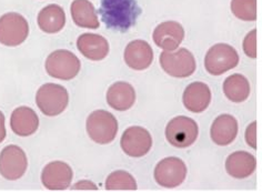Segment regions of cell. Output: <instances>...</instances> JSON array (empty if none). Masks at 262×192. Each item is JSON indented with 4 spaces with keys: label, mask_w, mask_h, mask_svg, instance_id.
Returning <instances> with one entry per match:
<instances>
[{
    "label": "cell",
    "mask_w": 262,
    "mask_h": 192,
    "mask_svg": "<svg viewBox=\"0 0 262 192\" xmlns=\"http://www.w3.org/2000/svg\"><path fill=\"white\" fill-rule=\"evenodd\" d=\"M136 0H101L99 15L107 28L126 32L134 27L141 15Z\"/></svg>",
    "instance_id": "cell-1"
},
{
    "label": "cell",
    "mask_w": 262,
    "mask_h": 192,
    "mask_svg": "<svg viewBox=\"0 0 262 192\" xmlns=\"http://www.w3.org/2000/svg\"><path fill=\"white\" fill-rule=\"evenodd\" d=\"M36 102L43 115L56 117L67 108L69 102L68 91L60 84L46 83L37 91Z\"/></svg>",
    "instance_id": "cell-2"
},
{
    "label": "cell",
    "mask_w": 262,
    "mask_h": 192,
    "mask_svg": "<svg viewBox=\"0 0 262 192\" xmlns=\"http://www.w3.org/2000/svg\"><path fill=\"white\" fill-rule=\"evenodd\" d=\"M86 128L91 140L99 144H107L115 140L118 132V121L110 112L96 110L89 115Z\"/></svg>",
    "instance_id": "cell-3"
},
{
    "label": "cell",
    "mask_w": 262,
    "mask_h": 192,
    "mask_svg": "<svg viewBox=\"0 0 262 192\" xmlns=\"http://www.w3.org/2000/svg\"><path fill=\"white\" fill-rule=\"evenodd\" d=\"M80 60L69 50L59 49L48 56L46 60V70L52 78L60 80H70L80 71Z\"/></svg>",
    "instance_id": "cell-4"
},
{
    "label": "cell",
    "mask_w": 262,
    "mask_h": 192,
    "mask_svg": "<svg viewBox=\"0 0 262 192\" xmlns=\"http://www.w3.org/2000/svg\"><path fill=\"white\" fill-rule=\"evenodd\" d=\"M239 63L237 50L230 45L217 44L208 50L205 58V67L212 76H220L235 68Z\"/></svg>",
    "instance_id": "cell-5"
},
{
    "label": "cell",
    "mask_w": 262,
    "mask_h": 192,
    "mask_svg": "<svg viewBox=\"0 0 262 192\" xmlns=\"http://www.w3.org/2000/svg\"><path fill=\"white\" fill-rule=\"evenodd\" d=\"M198 124L191 118L179 116L173 118L167 124L166 138L168 142L176 148H188L198 138Z\"/></svg>",
    "instance_id": "cell-6"
},
{
    "label": "cell",
    "mask_w": 262,
    "mask_h": 192,
    "mask_svg": "<svg viewBox=\"0 0 262 192\" xmlns=\"http://www.w3.org/2000/svg\"><path fill=\"white\" fill-rule=\"evenodd\" d=\"M160 66L169 76L187 78L195 71V59L189 50L181 48L178 51H163L160 54Z\"/></svg>",
    "instance_id": "cell-7"
},
{
    "label": "cell",
    "mask_w": 262,
    "mask_h": 192,
    "mask_svg": "<svg viewBox=\"0 0 262 192\" xmlns=\"http://www.w3.org/2000/svg\"><path fill=\"white\" fill-rule=\"evenodd\" d=\"M29 35V26L25 17L9 12L0 17V44L8 47L21 45Z\"/></svg>",
    "instance_id": "cell-8"
},
{
    "label": "cell",
    "mask_w": 262,
    "mask_h": 192,
    "mask_svg": "<svg viewBox=\"0 0 262 192\" xmlns=\"http://www.w3.org/2000/svg\"><path fill=\"white\" fill-rule=\"evenodd\" d=\"M155 180L163 188H176L187 177V167L181 159L169 157L163 159L155 168Z\"/></svg>",
    "instance_id": "cell-9"
},
{
    "label": "cell",
    "mask_w": 262,
    "mask_h": 192,
    "mask_svg": "<svg viewBox=\"0 0 262 192\" xmlns=\"http://www.w3.org/2000/svg\"><path fill=\"white\" fill-rule=\"evenodd\" d=\"M28 160L25 151L17 145H7L0 154V175L7 180H18L27 171Z\"/></svg>",
    "instance_id": "cell-10"
},
{
    "label": "cell",
    "mask_w": 262,
    "mask_h": 192,
    "mask_svg": "<svg viewBox=\"0 0 262 192\" xmlns=\"http://www.w3.org/2000/svg\"><path fill=\"white\" fill-rule=\"evenodd\" d=\"M123 152L129 157L146 156L152 147V138L149 131L142 127H130L123 132L120 140Z\"/></svg>",
    "instance_id": "cell-11"
},
{
    "label": "cell",
    "mask_w": 262,
    "mask_h": 192,
    "mask_svg": "<svg viewBox=\"0 0 262 192\" xmlns=\"http://www.w3.org/2000/svg\"><path fill=\"white\" fill-rule=\"evenodd\" d=\"M73 176V170L69 164L62 161H54L43 168L41 181L48 190L61 191L69 188Z\"/></svg>",
    "instance_id": "cell-12"
},
{
    "label": "cell",
    "mask_w": 262,
    "mask_h": 192,
    "mask_svg": "<svg viewBox=\"0 0 262 192\" xmlns=\"http://www.w3.org/2000/svg\"><path fill=\"white\" fill-rule=\"evenodd\" d=\"M152 38L159 48L166 51H173L179 47L185 38V30L179 23L166 22L155 29Z\"/></svg>",
    "instance_id": "cell-13"
},
{
    "label": "cell",
    "mask_w": 262,
    "mask_h": 192,
    "mask_svg": "<svg viewBox=\"0 0 262 192\" xmlns=\"http://www.w3.org/2000/svg\"><path fill=\"white\" fill-rule=\"evenodd\" d=\"M124 61L134 70H145L154 61V51L145 40H134L124 49Z\"/></svg>",
    "instance_id": "cell-14"
},
{
    "label": "cell",
    "mask_w": 262,
    "mask_h": 192,
    "mask_svg": "<svg viewBox=\"0 0 262 192\" xmlns=\"http://www.w3.org/2000/svg\"><path fill=\"white\" fill-rule=\"evenodd\" d=\"M185 107L191 112L205 111L211 102V90L204 82H192L185 89L182 96Z\"/></svg>",
    "instance_id": "cell-15"
},
{
    "label": "cell",
    "mask_w": 262,
    "mask_h": 192,
    "mask_svg": "<svg viewBox=\"0 0 262 192\" xmlns=\"http://www.w3.org/2000/svg\"><path fill=\"white\" fill-rule=\"evenodd\" d=\"M212 141L218 145H228L238 135V121L231 115H221L215 118L211 125Z\"/></svg>",
    "instance_id": "cell-16"
},
{
    "label": "cell",
    "mask_w": 262,
    "mask_h": 192,
    "mask_svg": "<svg viewBox=\"0 0 262 192\" xmlns=\"http://www.w3.org/2000/svg\"><path fill=\"white\" fill-rule=\"evenodd\" d=\"M77 47L81 54L94 61L102 60L109 54V44L102 36L83 34L77 40Z\"/></svg>",
    "instance_id": "cell-17"
},
{
    "label": "cell",
    "mask_w": 262,
    "mask_h": 192,
    "mask_svg": "<svg viewBox=\"0 0 262 192\" xmlns=\"http://www.w3.org/2000/svg\"><path fill=\"white\" fill-rule=\"evenodd\" d=\"M11 130L20 137L34 135L39 127V118L29 107H19L14 110L10 118Z\"/></svg>",
    "instance_id": "cell-18"
},
{
    "label": "cell",
    "mask_w": 262,
    "mask_h": 192,
    "mask_svg": "<svg viewBox=\"0 0 262 192\" xmlns=\"http://www.w3.org/2000/svg\"><path fill=\"white\" fill-rule=\"evenodd\" d=\"M136 101V91L133 86L124 81H118L110 86L107 91V102L118 111H126Z\"/></svg>",
    "instance_id": "cell-19"
},
{
    "label": "cell",
    "mask_w": 262,
    "mask_h": 192,
    "mask_svg": "<svg viewBox=\"0 0 262 192\" xmlns=\"http://www.w3.org/2000/svg\"><path fill=\"white\" fill-rule=\"evenodd\" d=\"M257 161L253 155L246 151H237L229 156L226 160V170L229 176L235 179H245L251 176Z\"/></svg>",
    "instance_id": "cell-20"
},
{
    "label": "cell",
    "mask_w": 262,
    "mask_h": 192,
    "mask_svg": "<svg viewBox=\"0 0 262 192\" xmlns=\"http://www.w3.org/2000/svg\"><path fill=\"white\" fill-rule=\"evenodd\" d=\"M66 25V14L59 5H48L38 15V26L47 34L61 31Z\"/></svg>",
    "instance_id": "cell-21"
},
{
    "label": "cell",
    "mask_w": 262,
    "mask_h": 192,
    "mask_svg": "<svg viewBox=\"0 0 262 192\" xmlns=\"http://www.w3.org/2000/svg\"><path fill=\"white\" fill-rule=\"evenodd\" d=\"M70 12L74 23L80 28H99L96 9L89 0H75L71 4Z\"/></svg>",
    "instance_id": "cell-22"
},
{
    "label": "cell",
    "mask_w": 262,
    "mask_h": 192,
    "mask_svg": "<svg viewBox=\"0 0 262 192\" xmlns=\"http://www.w3.org/2000/svg\"><path fill=\"white\" fill-rule=\"evenodd\" d=\"M224 92L226 97L232 102H244L250 95V83L245 76L234 74L225 80Z\"/></svg>",
    "instance_id": "cell-23"
},
{
    "label": "cell",
    "mask_w": 262,
    "mask_h": 192,
    "mask_svg": "<svg viewBox=\"0 0 262 192\" xmlns=\"http://www.w3.org/2000/svg\"><path fill=\"white\" fill-rule=\"evenodd\" d=\"M138 185L135 178L126 171H115L110 174L106 181V190H137Z\"/></svg>",
    "instance_id": "cell-24"
},
{
    "label": "cell",
    "mask_w": 262,
    "mask_h": 192,
    "mask_svg": "<svg viewBox=\"0 0 262 192\" xmlns=\"http://www.w3.org/2000/svg\"><path fill=\"white\" fill-rule=\"evenodd\" d=\"M232 14L244 22H254L257 19V0H232Z\"/></svg>",
    "instance_id": "cell-25"
},
{
    "label": "cell",
    "mask_w": 262,
    "mask_h": 192,
    "mask_svg": "<svg viewBox=\"0 0 262 192\" xmlns=\"http://www.w3.org/2000/svg\"><path fill=\"white\" fill-rule=\"evenodd\" d=\"M244 51L248 57H257V30L255 29L246 36L244 40Z\"/></svg>",
    "instance_id": "cell-26"
},
{
    "label": "cell",
    "mask_w": 262,
    "mask_h": 192,
    "mask_svg": "<svg viewBox=\"0 0 262 192\" xmlns=\"http://www.w3.org/2000/svg\"><path fill=\"white\" fill-rule=\"evenodd\" d=\"M257 122L253 121L246 130V141L251 148H257Z\"/></svg>",
    "instance_id": "cell-27"
},
{
    "label": "cell",
    "mask_w": 262,
    "mask_h": 192,
    "mask_svg": "<svg viewBox=\"0 0 262 192\" xmlns=\"http://www.w3.org/2000/svg\"><path fill=\"white\" fill-rule=\"evenodd\" d=\"M71 189L73 190H97L98 188H97V185L91 181L83 180V181L77 182Z\"/></svg>",
    "instance_id": "cell-28"
},
{
    "label": "cell",
    "mask_w": 262,
    "mask_h": 192,
    "mask_svg": "<svg viewBox=\"0 0 262 192\" xmlns=\"http://www.w3.org/2000/svg\"><path fill=\"white\" fill-rule=\"evenodd\" d=\"M6 138V127H5V116L0 111V142H3Z\"/></svg>",
    "instance_id": "cell-29"
}]
</instances>
